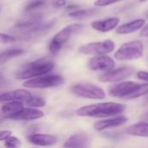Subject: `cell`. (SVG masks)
Instances as JSON below:
<instances>
[{
	"label": "cell",
	"instance_id": "d6986e66",
	"mask_svg": "<svg viewBox=\"0 0 148 148\" xmlns=\"http://www.w3.org/2000/svg\"><path fill=\"white\" fill-rule=\"evenodd\" d=\"M23 102L20 101H5V103L2 106L1 111L3 114L6 115V117L14 114L19 111H21L23 108Z\"/></svg>",
	"mask_w": 148,
	"mask_h": 148
},
{
	"label": "cell",
	"instance_id": "7402d4cb",
	"mask_svg": "<svg viewBox=\"0 0 148 148\" xmlns=\"http://www.w3.org/2000/svg\"><path fill=\"white\" fill-rule=\"evenodd\" d=\"M23 53H24V50L22 49H18V48L9 49L7 50H4L3 52L0 53V64L6 62L7 61H9L11 58L19 56Z\"/></svg>",
	"mask_w": 148,
	"mask_h": 148
},
{
	"label": "cell",
	"instance_id": "6da1fadb",
	"mask_svg": "<svg viewBox=\"0 0 148 148\" xmlns=\"http://www.w3.org/2000/svg\"><path fill=\"white\" fill-rule=\"evenodd\" d=\"M126 106L118 102H101L82 107L76 110V114L82 117L108 118L122 114Z\"/></svg>",
	"mask_w": 148,
	"mask_h": 148
},
{
	"label": "cell",
	"instance_id": "d6a6232c",
	"mask_svg": "<svg viewBox=\"0 0 148 148\" xmlns=\"http://www.w3.org/2000/svg\"><path fill=\"white\" fill-rule=\"evenodd\" d=\"M139 1H140V2H146V1H147V0H139Z\"/></svg>",
	"mask_w": 148,
	"mask_h": 148
},
{
	"label": "cell",
	"instance_id": "277c9868",
	"mask_svg": "<svg viewBox=\"0 0 148 148\" xmlns=\"http://www.w3.org/2000/svg\"><path fill=\"white\" fill-rule=\"evenodd\" d=\"M144 44L140 40H134L123 43L115 52L114 58L119 61H132L143 56Z\"/></svg>",
	"mask_w": 148,
	"mask_h": 148
},
{
	"label": "cell",
	"instance_id": "9a60e30c",
	"mask_svg": "<svg viewBox=\"0 0 148 148\" xmlns=\"http://www.w3.org/2000/svg\"><path fill=\"white\" fill-rule=\"evenodd\" d=\"M120 23L119 17H109L103 20H96L91 23L93 29L100 32H109L115 29L117 25Z\"/></svg>",
	"mask_w": 148,
	"mask_h": 148
},
{
	"label": "cell",
	"instance_id": "484cf974",
	"mask_svg": "<svg viewBox=\"0 0 148 148\" xmlns=\"http://www.w3.org/2000/svg\"><path fill=\"white\" fill-rule=\"evenodd\" d=\"M16 38L11 35L0 33V44H7V43H13L15 42Z\"/></svg>",
	"mask_w": 148,
	"mask_h": 148
},
{
	"label": "cell",
	"instance_id": "f1b7e54d",
	"mask_svg": "<svg viewBox=\"0 0 148 148\" xmlns=\"http://www.w3.org/2000/svg\"><path fill=\"white\" fill-rule=\"evenodd\" d=\"M67 4V0H54L53 5L56 8H62Z\"/></svg>",
	"mask_w": 148,
	"mask_h": 148
},
{
	"label": "cell",
	"instance_id": "ba28073f",
	"mask_svg": "<svg viewBox=\"0 0 148 148\" xmlns=\"http://www.w3.org/2000/svg\"><path fill=\"white\" fill-rule=\"evenodd\" d=\"M115 43L112 40H104L102 42H89L79 48V51L84 55H106L114 51Z\"/></svg>",
	"mask_w": 148,
	"mask_h": 148
},
{
	"label": "cell",
	"instance_id": "d4e9b609",
	"mask_svg": "<svg viewBox=\"0 0 148 148\" xmlns=\"http://www.w3.org/2000/svg\"><path fill=\"white\" fill-rule=\"evenodd\" d=\"M3 141H4V146L7 147L14 148L21 147V140L16 136H11V134L8 136Z\"/></svg>",
	"mask_w": 148,
	"mask_h": 148
},
{
	"label": "cell",
	"instance_id": "7c38bea8",
	"mask_svg": "<svg viewBox=\"0 0 148 148\" xmlns=\"http://www.w3.org/2000/svg\"><path fill=\"white\" fill-rule=\"evenodd\" d=\"M127 121H128L127 117L124 115L117 116L114 118H108L102 121H98L94 124V129H95L96 131H103L108 128L118 127L126 124Z\"/></svg>",
	"mask_w": 148,
	"mask_h": 148
},
{
	"label": "cell",
	"instance_id": "836d02e7",
	"mask_svg": "<svg viewBox=\"0 0 148 148\" xmlns=\"http://www.w3.org/2000/svg\"><path fill=\"white\" fill-rule=\"evenodd\" d=\"M147 17H148V14H147Z\"/></svg>",
	"mask_w": 148,
	"mask_h": 148
},
{
	"label": "cell",
	"instance_id": "2e32d148",
	"mask_svg": "<svg viewBox=\"0 0 148 148\" xmlns=\"http://www.w3.org/2000/svg\"><path fill=\"white\" fill-rule=\"evenodd\" d=\"M90 138L84 134H77L70 136L63 144V147H87L89 146Z\"/></svg>",
	"mask_w": 148,
	"mask_h": 148
},
{
	"label": "cell",
	"instance_id": "44dd1931",
	"mask_svg": "<svg viewBox=\"0 0 148 148\" xmlns=\"http://www.w3.org/2000/svg\"><path fill=\"white\" fill-rule=\"evenodd\" d=\"M98 12V10L95 9H76L74 10H71L69 13V16L72 18H76V19H82V18H86L90 16H93Z\"/></svg>",
	"mask_w": 148,
	"mask_h": 148
},
{
	"label": "cell",
	"instance_id": "ac0fdd59",
	"mask_svg": "<svg viewBox=\"0 0 148 148\" xmlns=\"http://www.w3.org/2000/svg\"><path fill=\"white\" fill-rule=\"evenodd\" d=\"M126 133L131 136L148 138V122H139L131 125L127 128Z\"/></svg>",
	"mask_w": 148,
	"mask_h": 148
},
{
	"label": "cell",
	"instance_id": "1f68e13d",
	"mask_svg": "<svg viewBox=\"0 0 148 148\" xmlns=\"http://www.w3.org/2000/svg\"><path fill=\"white\" fill-rule=\"evenodd\" d=\"M78 8H79V6L76 5V4H70V5H69V6L66 7V9L68 10H76Z\"/></svg>",
	"mask_w": 148,
	"mask_h": 148
},
{
	"label": "cell",
	"instance_id": "e0dca14e",
	"mask_svg": "<svg viewBox=\"0 0 148 148\" xmlns=\"http://www.w3.org/2000/svg\"><path fill=\"white\" fill-rule=\"evenodd\" d=\"M146 23L145 19H136L131 21L129 23H124L117 28L116 32L120 35H127L130 33H134L139 29H140Z\"/></svg>",
	"mask_w": 148,
	"mask_h": 148
},
{
	"label": "cell",
	"instance_id": "8fae6325",
	"mask_svg": "<svg viewBox=\"0 0 148 148\" xmlns=\"http://www.w3.org/2000/svg\"><path fill=\"white\" fill-rule=\"evenodd\" d=\"M44 116L42 111L35 108H23L21 111L8 116V119L14 121H35Z\"/></svg>",
	"mask_w": 148,
	"mask_h": 148
},
{
	"label": "cell",
	"instance_id": "cb8c5ba5",
	"mask_svg": "<svg viewBox=\"0 0 148 148\" xmlns=\"http://www.w3.org/2000/svg\"><path fill=\"white\" fill-rule=\"evenodd\" d=\"M45 3H46V0H30L25 4L24 10L25 11H30L38 9L41 6H43Z\"/></svg>",
	"mask_w": 148,
	"mask_h": 148
},
{
	"label": "cell",
	"instance_id": "4316f807",
	"mask_svg": "<svg viewBox=\"0 0 148 148\" xmlns=\"http://www.w3.org/2000/svg\"><path fill=\"white\" fill-rule=\"evenodd\" d=\"M121 1L122 0H96L95 2V5L97 7H105V6H108V5L114 4Z\"/></svg>",
	"mask_w": 148,
	"mask_h": 148
},
{
	"label": "cell",
	"instance_id": "4dcf8cb0",
	"mask_svg": "<svg viewBox=\"0 0 148 148\" xmlns=\"http://www.w3.org/2000/svg\"><path fill=\"white\" fill-rule=\"evenodd\" d=\"M140 36H143V37H148V23L141 29Z\"/></svg>",
	"mask_w": 148,
	"mask_h": 148
},
{
	"label": "cell",
	"instance_id": "52a82bcc",
	"mask_svg": "<svg viewBox=\"0 0 148 148\" xmlns=\"http://www.w3.org/2000/svg\"><path fill=\"white\" fill-rule=\"evenodd\" d=\"M64 82V79L62 75H41L37 77H34L29 80H26L23 86L28 88H37V89H43V88H55L62 85Z\"/></svg>",
	"mask_w": 148,
	"mask_h": 148
},
{
	"label": "cell",
	"instance_id": "4fadbf2b",
	"mask_svg": "<svg viewBox=\"0 0 148 148\" xmlns=\"http://www.w3.org/2000/svg\"><path fill=\"white\" fill-rule=\"evenodd\" d=\"M31 96V94L28 90L19 88L1 94L0 102H5L10 101H20L23 102H26Z\"/></svg>",
	"mask_w": 148,
	"mask_h": 148
},
{
	"label": "cell",
	"instance_id": "8992f818",
	"mask_svg": "<svg viewBox=\"0 0 148 148\" xmlns=\"http://www.w3.org/2000/svg\"><path fill=\"white\" fill-rule=\"evenodd\" d=\"M83 28L82 24L80 23H73L68 25L62 29L58 33H56L51 39L49 44V50L52 54L57 53L62 46L69 40L71 36L78 31H80Z\"/></svg>",
	"mask_w": 148,
	"mask_h": 148
},
{
	"label": "cell",
	"instance_id": "ffe728a7",
	"mask_svg": "<svg viewBox=\"0 0 148 148\" xmlns=\"http://www.w3.org/2000/svg\"><path fill=\"white\" fill-rule=\"evenodd\" d=\"M42 16L40 14H36V15H31L29 16H26L23 19H20L16 23V27L20 29H28L30 27L34 26L35 24L41 22Z\"/></svg>",
	"mask_w": 148,
	"mask_h": 148
},
{
	"label": "cell",
	"instance_id": "5b68a950",
	"mask_svg": "<svg viewBox=\"0 0 148 148\" xmlns=\"http://www.w3.org/2000/svg\"><path fill=\"white\" fill-rule=\"evenodd\" d=\"M71 92L81 98L91 100H102L106 98L105 91L95 84L90 82H78L70 88Z\"/></svg>",
	"mask_w": 148,
	"mask_h": 148
},
{
	"label": "cell",
	"instance_id": "30bf717a",
	"mask_svg": "<svg viewBox=\"0 0 148 148\" xmlns=\"http://www.w3.org/2000/svg\"><path fill=\"white\" fill-rule=\"evenodd\" d=\"M114 61L108 56L98 55L92 57L88 62V67L93 71H109L114 69Z\"/></svg>",
	"mask_w": 148,
	"mask_h": 148
},
{
	"label": "cell",
	"instance_id": "603a6c76",
	"mask_svg": "<svg viewBox=\"0 0 148 148\" xmlns=\"http://www.w3.org/2000/svg\"><path fill=\"white\" fill-rule=\"evenodd\" d=\"M25 103L28 107L31 108H43L46 105V101L42 97L31 96Z\"/></svg>",
	"mask_w": 148,
	"mask_h": 148
},
{
	"label": "cell",
	"instance_id": "83f0119b",
	"mask_svg": "<svg viewBox=\"0 0 148 148\" xmlns=\"http://www.w3.org/2000/svg\"><path fill=\"white\" fill-rule=\"evenodd\" d=\"M137 77L140 80H142L146 82H148V72L147 71H139L137 73Z\"/></svg>",
	"mask_w": 148,
	"mask_h": 148
},
{
	"label": "cell",
	"instance_id": "5bb4252c",
	"mask_svg": "<svg viewBox=\"0 0 148 148\" xmlns=\"http://www.w3.org/2000/svg\"><path fill=\"white\" fill-rule=\"evenodd\" d=\"M28 140L31 144L35 146H40V147L53 146L57 142V138L52 134H37V133H33L29 134L28 137Z\"/></svg>",
	"mask_w": 148,
	"mask_h": 148
},
{
	"label": "cell",
	"instance_id": "7a4b0ae2",
	"mask_svg": "<svg viewBox=\"0 0 148 148\" xmlns=\"http://www.w3.org/2000/svg\"><path fill=\"white\" fill-rule=\"evenodd\" d=\"M148 94V82L138 83L133 81L121 82L108 88V95L114 98L133 100Z\"/></svg>",
	"mask_w": 148,
	"mask_h": 148
},
{
	"label": "cell",
	"instance_id": "9c48e42d",
	"mask_svg": "<svg viewBox=\"0 0 148 148\" xmlns=\"http://www.w3.org/2000/svg\"><path fill=\"white\" fill-rule=\"evenodd\" d=\"M134 73V69L130 67H121L112 69L101 75L98 78L101 82H118L129 78Z\"/></svg>",
	"mask_w": 148,
	"mask_h": 148
},
{
	"label": "cell",
	"instance_id": "f546056e",
	"mask_svg": "<svg viewBox=\"0 0 148 148\" xmlns=\"http://www.w3.org/2000/svg\"><path fill=\"white\" fill-rule=\"evenodd\" d=\"M11 134V131L9 130H3L0 131V141H3L8 136Z\"/></svg>",
	"mask_w": 148,
	"mask_h": 148
},
{
	"label": "cell",
	"instance_id": "3957f363",
	"mask_svg": "<svg viewBox=\"0 0 148 148\" xmlns=\"http://www.w3.org/2000/svg\"><path fill=\"white\" fill-rule=\"evenodd\" d=\"M55 67V62L47 58H41L23 66L16 74L17 80H29L34 77L47 75Z\"/></svg>",
	"mask_w": 148,
	"mask_h": 148
}]
</instances>
